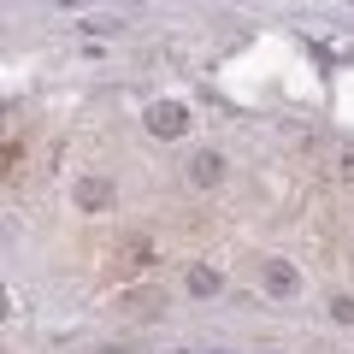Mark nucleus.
I'll return each instance as SVG.
<instances>
[{
	"instance_id": "obj_6",
	"label": "nucleus",
	"mask_w": 354,
	"mask_h": 354,
	"mask_svg": "<svg viewBox=\"0 0 354 354\" xmlns=\"http://www.w3.org/2000/svg\"><path fill=\"white\" fill-rule=\"evenodd\" d=\"M189 290H195V295L218 290V272H207V266H195V272H189Z\"/></svg>"
},
{
	"instance_id": "obj_8",
	"label": "nucleus",
	"mask_w": 354,
	"mask_h": 354,
	"mask_svg": "<svg viewBox=\"0 0 354 354\" xmlns=\"http://www.w3.org/2000/svg\"><path fill=\"white\" fill-rule=\"evenodd\" d=\"M0 319H6V290H0Z\"/></svg>"
},
{
	"instance_id": "obj_1",
	"label": "nucleus",
	"mask_w": 354,
	"mask_h": 354,
	"mask_svg": "<svg viewBox=\"0 0 354 354\" xmlns=\"http://www.w3.org/2000/svg\"><path fill=\"white\" fill-rule=\"evenodd\" d=\"M148 130H153V136H183V130H189L183 101H153L148 106Z\"/></svg>"
},
{
	"instance_id": "obj_5",
	"label": "nucleus",
	"mask_w": 354,
	"mask_h": 354,
	"mask_svg": "<svg viewBox=\"0 0 354 354\" xmlns=\"http://www.w3.org/2000/svg\"><path fill=\"white\" fill-rule=\"evenodd\" d=\"M153 307H160V295H153V290H136V295H124V313H130V319H148Z\"/></svg>"
},
{
	"instance_id": "obj_3",
	"label": "nucleus",
	"mask_w": 354,
	"mask_h": 354,
	"mask_svg": "<svg viewBox=\"0 0 354 354\" xmlns=\"http://www.w3.org/2000/svg\"><path fill=\"white\" fill-rule=\"evenodd\" d=\"M218 177H225V160H218V153H195L189 160V183L195 189H213Z\"/></svg>"
},
{
	"instance_id": "obj_2",
	"label": "nucleus",
	"mask_w": 354,
	"mask_h": 354,
	"mask_svg": "<svg viewBox=\"0 0 354 354\" xmlns=\"http://www.w3.org/2000/svg\"><path fill=\"white\" fill-rule=\"evenodd\" d=\"M260 283L272 295H295V290H301V272H295L290 260H260Z\"/></svg>"
},
{
	"instance_id": "obj_7",
	"label": "nucleus",
	"mask_w": 354,
	"mask_h": 354,
	"mask_svg": "<svg viewBox=\"0 0 354 354\" xmlns=\"http://www.w3.org/2000/svg\"><path fill=\"white\" fill-rule=\"evenodd\" d=\"M330 319H337V325H354V301H348V295H337V301H330Z\"/></svg>"
},
{
	"instance_id": "obj_4",
	"label": "nucleus",
	"mask_w": 354,
	"mask_h": 354,
	"mask_svg": "<svg viewBox=\"0 0 354 354\" xmlns=\"http://www.w3.org/2000/svg\"><path fill=\"white\" fill-rule=\"evenodd\" d=\"M106 201H113V189H106L101 177H83V183H77V207H88V213H101Z\"/></svg>"
}]
</instances>
